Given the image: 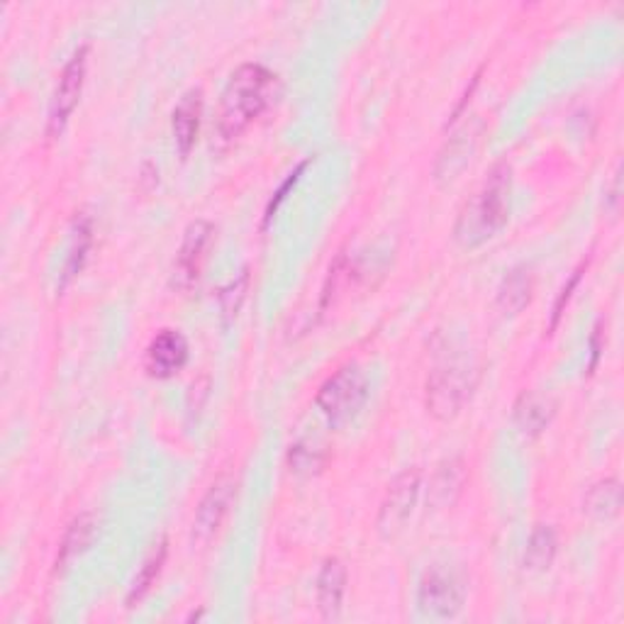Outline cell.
Returning <instances> with one entry per match:
<instances>
[{
  "label": "cell",
  "mask_w": 624,
  "mask_h": 624,
  "mask_svg": "<svg viewBox=\"0 0 624 624\" xmlns=\"http://www.w3.org/2000/svg\"><path fill=\"white\" fill-rule=\"evenodd\" d=\"M276 73L262 64H242L232 73L217 113V137L232 144L264 115L276 95Z\"/></svg>",
  "instance_id": "cell-1"
},
{
  "label": "cell",
  "mask_w": 624,
  "mask_h": 624,
  "mask_svg": "<svg viewBox=\"0 0 624 624\" xmlns=\"http://www.w3.org/2000/svg\"><path fill=\"white\" fill-rule=\"evenodd\" d=\"M512 207V168L498 162L488 171L481 188L461 207L454 225V239L463 249H475L493 239L508 225Z\"/></svg>",
  "instance_id": "cell-2"
},
{
  "label": "cell",
  "mask_w": 624,
  "mask_h": 624,
  "mask_svg": "<svg viewBox=\"0 0 624 624\" xmlns=\"http://www.w3.org/2000/svg\"><path fill=\"white\" fill-rule=\"evenodd\" d=\"M475 386H479V366L469 357H451L437 364L427 376V410L432 418L449 422L467 408Z\"/></svg>",
  "instance_id": "cell-3"
},
{
  "label": "cell",
  "mask_w": 624,
  "mask_h": 624,
  "mask_svg": "<svg viewBox=\"0 0 624 624\" xmlns=\"http://www.w3.org/2000/svg\"><path fill=\"white\" fill-rule=\"evenodd\" d=\"M369 398V381L357 364H347L337 369L320 386L315 396V406L320 408L329 427H347L351 420L359 418L361 408Z\"/></svg>",
  "instance_id": "cell-4"
},
{
  "label": "cell",
  "mask_w": 624,
  "mask_h": 624,
  "mask_svg": "<svg viewBox=\"0 0 624 624\" xmlns=\"http://www.w3.org/2000/svg\"><path fill=\"white\" fill-rule=\"evenodd\" d=\"M467 603V579L457 566L430 564L424 569L418 585V605L424 617L451 620L461 613Z\"/></svg>",
  "instance_id": "cell-5"
},
{
  "label": "cell",
  "mask_w": 624,
  "mask_h": 624,
  "mask_svg": "<svg viewBox=\"0 0 624 624\" xmlns=\"http://www.w3.org/2000/svg\"><path fill=\"white\" fill-rule=\"evenodd\" d=\"M422 491V473L420 469H406L396 481L388 485V491L381 500V510L376 518V530L383 540H396V536L408 528V522L418 505V498Z\"/></svg>",
  "instance_id": "cell-6"
},
{
  "label": "cell",
  "mask_w": 624,
  "mask_h": 624,
  "mask_svg": "<svg viewBox=\"0 0 624 624\" xmlns=\"http://www.w3.org/2000/svg\"><path fill=\"white\" fill-rule=\"evenodd\" d=\"M85 69H89V47H81L73 52L69 59V64L64 67L59 76V83L52 95V103H49V120H47V134L49 137H59L64 132L69 117L76 110L83 83H85Z\"/></svg>",
  "instance_id": "cell-7"
},
{
  "label": "cell",
  "mask_w": 624,
  "mask_h": 624,
  "mask_svg": "<svg viewBox=\"0 0 624 624\" xmlns=\"http://www.w3.org/2000/svg\"><path fill=\"white\" fill-rule=\"evenodd\" d=\"M213 235L215 227L205 223V219H195V223L188 225L174 264V286L178 290H191L193 286H198L203 262L213 244Z\"/></svg>",
  "instance_id": "cell-8"
},
{
  "label": "cell",
  "mask_w": 624,
  "mask_h": 624,
  "mask_svg": "<svg viewBox=\"0 0 624 624\" xmlns=\"http://www.w3.org/2000/svg\"><path fill=\"white\" fill-rule=\"evenodd\" d=\"M232 500H235V481H232L229 475H219V479L207 488L198 510H195V520H193L195 542L205 544L213 540L217 530L223 528V522L232 508Z\"/></svg>",
  "instance_id": "cell-9"
},
{
  "label": "cell",
  "mask_w": 624,
  "mask_h": 624,
  "mask_svg": "<svg viewBox=\"0 0 624 624\" xmlns=\"http://www.w3.org/2000/svg\"><path fill=\"white\" fill-rule=\"evenodd\" d=\"M188 357L191 349L186 337H183L178 329H162V333L150 341V347H146L144 366L152 378L166 381V378H174L183 371V366L188 364Z\"/></svg>",
  "instance_id": "cell-10"
},
{
  "label": "cell",
  "mask_w": 624,
  "mask_h": 624,
  "mask_svg": "<svg viewBox=\"0 0 624 624\" xmlns=\"http://www.w3.org/2000/svg\"><path fill=\"white\" fill-rule=\"evenodd\" d=\"M475 144H479V130L469 125L447 140L434 162V181L439 186H449L461 176V171L471 164Z\"/></svg>",
  "instance_id": "cell-11"
},
{
  "label": "cell",
  "mask_w": 624,
  "mask_h": 624,
  "mask_svg": "<svg viewBox=\"0 0 624 624\" xmlns=\"http://www.w3.org/2000/svg\"><path fill=\"white\" fill-rule=\"evenodd\" d=\"M467 483V463L459 457L444 459L434 469L430 479V491H427V505L432 510H447L457 503V498Z\"/></svg>",
  "instance_id": "cell-12"
},
{
  "label": "cell",
  "mask_w": 624,
  "mask_h": 624,
  "mask_svg": "<svg viewBox=\"0 0 624 624\" xmlns=\"http://www.w3.org/2000/svg\"><path fill=\"white\" fill-rule=\"evenodd\" d=\"M201 120H203V93L201 91H188L181 98L178 105L174 108L171 115V130H174V142L178 154L186 158L195 142H198L201 132Z\"/></svg>",
  "instance_id": "cell-13"
},
{
  "label": "cell",
  "mask_w": 624,
  "mask_h": 624,
  "mask_svg": "<svg viewBox=\"0 0 624 624\" xmlns=\"http://www.w3.org/2000/svg\"><path fill=\"white\" fill-rule=\"evenodd\" d=\"M554 415H556V402L552 398L536 393V390H524L515 402L512 418H515V427L522 437L536 439L549 424H552Z\"/></svg>",
  "instance_id": "cell-14"
},
{
  "label": "cell",
  "mask_w": 624,
  "mask_h": 624,
  "mask_svg": "<svg viewBox=\"0 0 624 624\" xmlns=\"http://www.w3.org/2000/svg\"><path fill=\"white\" fill-rule=\"evenodd\" d=\"M317 607L325 620H339L347 593V566L339 559H327L317 576Z\"/></svg>",
  "instance_id": "cell-15"
},
{
  "label": "cell",
  "mask_w": 624,
  "mask_h": 624,
  "mask_svg": "<svg viewBox=\"0 0 624 624\" xmlns=\"http://www.w3.org/2000/svg\"><path fill=\"white\" fill-rule=\"evenodd\" d=\"M534 293V278L528 266H518L503 278V284L498 288V305L505 315H520L528 308Z\"/></svg>",
  "instance_id": "cell-16"
},
{
  "label": "cell",
  "mask_w": 624,
  "mask_h": 624,
  "mask_svg": "<svg viewBox=\"0 0 624 624\" xmlns=\"http://www.w3.org/2000/svg\"><path fill=\"white\" fill-rule=\"evenodd\" d=\"M559 552V536L549 524H536L530 534L528 549H524V571L544 573L552 569Z\"/></svg>",
  "instance_id": "cell-17"
},
{
  "label": "cell",
  "mask_w": 624,
  "mask_h": 624,
  "mask_svg": "<svg viewBox=\"0 0 624 624\" xmlns=\"http://www.w3.org/2000/svg\"><path fill=\"white\" fill-rule=\"evenodd\" d=\"M622 508V485L615 479L595 483L583 500V512H589L593 520L607 522L620 515Z\"/></svg>",
  "instance_id": "cell-18"
},
{
  "label": "cell",
  "mask_w": 624,
  "mask_h": 624,
  "mask_svg": "<svg viewBox=\"0 0 624 624\" xmlns=\"http://www.w3.org/2000/svg\"><path fill=\"white\" fill-rule=\"evenodd\" d=\"M166 540H158L154 546H152V552L146 554V559L142 561V566L137 571V576H134L132 585H130V593H127V607H137V603H142L146 593L152 591V585L156 583L158 579V573H162L164 569V561H166Z\"/></svg>",
  "instance_id": "cell-19"
},
{
  "label": "cell",
  "mask_w": 624,
  "mask_h": 624,
  "mask_svg": "<svg viewBox=\"0 0 624 624\" xmlns=\"http://www.w3.org/2000/svg\"><path fill=\"white\" fill-rule=\"evenodd\" d=\"M91 244H93V225H91V217L81 215L76 219V229H73V242H71V249H69V259L64 266V278H61V290H64L71 278L81 274V268L89 259V252H91Z\"/></svg>",
  "instance_id": "cell-20"
},
{
  "label": "cell",
  "mask_w": 624,
  "mask_h": 624,
  "mask_svg": "<svg viewBox=\"0 0 624 624\" xmlns=\"http://www.w3.org/2000/svg\"><path fill=\"white\" fill-rule=\"evenodd\" d=\"M93 534V522L89 515H81L69 524V530L64 534V542L59 546V556H57V571L67 569L73 559H76L85 546L91 542Z\"/></svg>",
  "instance_id": "cell-21"
},
{
  "label": "cell",
  "mask_w": 624,
  "mask_h": 624,
  "mask_svg": "<svg viewBox=\"0 0 624 624\" xmlns=\"http://www.w3.org/2000/svg\"><path fill=\"white\" fill-rule=\"evenodd\" d=\"M327 463V451L317 442L310 439H303V442L293 444L288 451V467L296 475H313L317 471H323Z\"/></svg>",
  "instance_id": "cell-22"
},
{
  "label": "cell",
  "mask_w": 624,
  "mask_h": 624,
  "mask_svg": "<svg viewBox=\"0 0 624 624\" xmlns=\"http://www.w3.org/2000/svg\"><path fill=\"white\" fill-rule=\"evenodd\" d=\"M247 288H249V274L242 272L239 278L232 280V284L219 293V308H223V317L227 323L235 320V317L239 315L242 303H244V298H247Z\"/></svg>",
  "instance_id": "cell-23"
},
{
  "label": "cell",
  "mask_w": 624,
  "mask_h": 624,
  "mask_svg": "<svg viewBox=\"0 0 624 624\" xmlns=\"http://www.w3.org/2000/svg\"><path fill=\"white\" fill-rule=\"evenodd\" d=\"M310 162H313V158H305V162H303V164H298V168H296V171H293V174H290V176H288V178H286L284 183H280V188H278V191L274 193V198H272V201H268V205H266L264 225L272 223L274 215H276V211H278V207H280V203H284V201H286L288 191H290L293 186H296V183L300 181V174H303V171H305V168H308V166H310Z\"/></svg>",
  "instance_id": "cell-24"
},
{
  "label": "cell",
  "mask_w": 624,
  "mask_h": 624,
  "mask_svg": "<svg viewBox=\"0 0 624 624\" xmlns=\"http://www.w3.org/2000/svg\"><path fill=\"white\" fill-rule=\"evenodd\" d=\"M585 268H589V264H581L576 272H573V276L569 278V284L561 288V293H559V298H556V303H554V315H552V325H549V329H554L559 327V323H561V315H564V310H566V305H569V300H571V296H573V290L579 288V284H581V278H583V272Z\"/></svg>",
  "instance_id": "cell-25"
},
{
  "label": "cell",
  "mask_w": 624,
  "mask_h": 624,
  "mask_svg": "<svg viewBox=\"0 0 624 624\" xmlns=\"http://www.w3.org/2000/svg\"><path fill=\"white\" fill-rule=\"evenodd\" d=\"M601 349H603V345H601V325H597V327L593 329V337H591V351H593L591 371L597 366V359H601Z\"/></svg>",
  "instance_id": "cell-26"
}]
</instances>
